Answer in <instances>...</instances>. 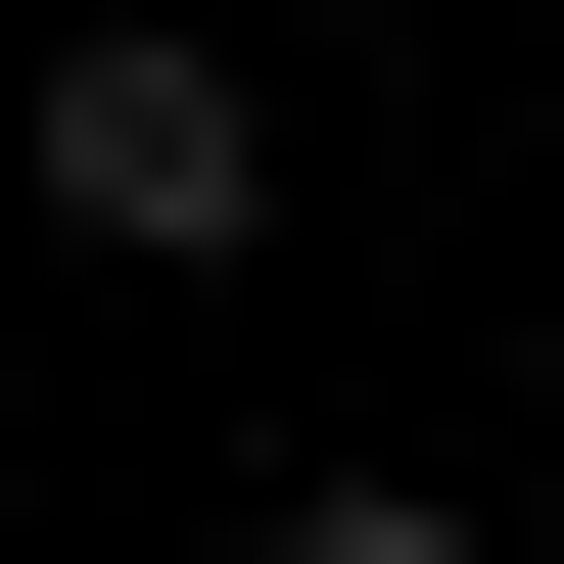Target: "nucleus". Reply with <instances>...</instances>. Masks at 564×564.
Returning <instances> with one entry per match:
<instances>
[{
  "mask_svg": "<svg viewBox=\"0 0 564 564\" xmlns=\"http://www.w3.org/2000/svg\"><path fill=\"white\" fill-rule=\"evenodd\" d=\"M47 236H141V282H188V236H282V95L188 47V0H95V47H47Z\"/></svg>",
  "mask_w": 564,
  "mask_h": 564,
  "instance_id": "obj_1",
  "label": "nucleus"
},
{
  "mask_svg": "<svg viewBox=\"0 0 564 564\" xmlns=\"http://www.w3.org/2000/svg\"><path fill=\"white\" fill-rule=\"evenodd\" d=\"M282 564H470V518H423V470H329V518H282Z\"/></svg>",
  "mask_w": 564,
  "mask_h": 564,
  "instance_id": "obj_2",
  "label": "nucleus"
}]
</instances>
